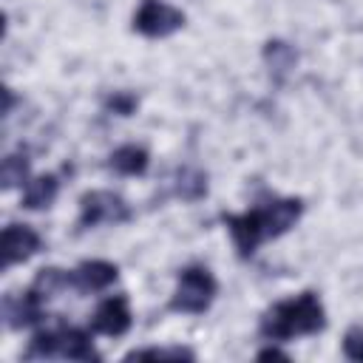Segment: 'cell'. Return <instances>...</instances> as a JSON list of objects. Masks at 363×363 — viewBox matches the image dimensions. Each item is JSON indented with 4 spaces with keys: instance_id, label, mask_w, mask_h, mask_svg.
Masks as SVG:
<instances>
[{
    "instance_id": "cell-1",
    "label": "cell",
    "mask_w": 363,
    "mask_h": 363,
    "mask_svg": "<svg viewBox=\"0 0 363 363\" xmlns=\"http://www.w3.org/2000/svg\"><path fill=\"white\" fill-rule=\"evenodd\" d=\"M301 213H303V201L295 199V196H289V199L261 201V204L250 207L241 216L224 213L221 218H224V224H227V230L233 235V244L238 250V258H250L258 250V244L289 233L295 227V221L301 218Z\"/></svg>"
},
{
    "instance_id": "cell-2",
    "label": "cell",
    "mask_w": 363,
    "mask_h": 363,
    "mask_svg": "<svg viewBox=\"0 0 363 363\" xmlns=\"http://www.w3.org/2000/svg\"><path fill=\"white\" fill-rule=\"evenodd\" d=\"M326 326V309L315 292H301L295 298L272 303L258 323L261 337L267 340H289L298 335H318Z\"/></svg>"
},
{
    "instance_id": "cell-3",
    "label": "cell",
    "mask_w": 363,
    "mask_h": 363,
    "mask_svg": "<svg viewBox=\"0 0 363 363\" xmlns=\"http://www.w3.org/2000/svg\"><path fill=\"white\" fill-rule=\"evenodd\" d=\"M94 335V332H91ZM91 335L79 326H68L57 320L54 326H43L28 340L23 357L45 360V357H68V360H99V352L91 343Z\"/></svg>"
},
{
    "instance_id": "cell-4",
    "label": "cell",
    "mask_w": 363,
    "mask_h": 363,
    "mask_svg": "<svg viewBox=\"0 0 363 363\" xmlns=\"http://www.w3.org/2000/svg\"><path fill=\"white\" fill-rule=\"evenodd\" d=\"M218 292V284L207 267H184L176 278V289L167 301L170 312H184V315H201L210 309L213 298Z\"/></svg>"
},
{
    "instance_id": "cell-5",
    "label": "cell",
    "mask_w": 363,
    "mask_h": 363,
    "mask_svg": "<svg viewBox=\"0 0 363 363\" xmlns=\"http://www.w3.org/2000/svg\"><path fill=\"white\" fill-rule=\"evenodd\" d=\"M130 221L128 201L113 190H88L79 196V230L99 227V224H125Z\"/></svg>"
},
{
    "instance_id": "cell-6",
    "label": "cell",
    "mask_w": 363,
    "mask_h": 363,
    "mask_svg": "<svg viewBox=\"0 0 363 363\" xmlns=\"http://www.w3.org/2000/svg\"><path fill=\"white\" fill-rule=\"evenodd\" d=\"M184 26V11L164 0H142L133 14V31L142 37H170Z\"/></svg>"
},
{
    "instance_id": "cell-7",
    "label": "cell",
    "mask_w": 363,
    "mask_h": 363,
    "mask_svg": "<svg viewBox=\"0 0 363 363\" xmlns=\"http://www.w3.org/2000/svg\"><path fill=\"white\" fill-rule=\"evenodd\" d=\"M130 323H133V315H130L128 295H111V298H105V301L96 306V312H94L91 323H88V329H91L94 335L122 337V335L130 329Z\"/></svg>"
},
{
    "instance_id": "cell-8",
    "label": "cell",
    "mask_w": 363,
    "mask_h": 363,
    "mask_svg": "<svg viewBox=\"0 0 363 363\" xmlns=\"http://www.w3.org/2000/svg\"><path fill=\"white\" fill-rule=\"evenodd\" d=\"M43 238L28 224H9L3 227V269H11L14 264L28 261L34 252H40Z\"/></svg>"
},
{
    "instance_id": "cell-9",
    "label": "cell",
    "mask_w": 363,
    "mask_h": 363,
    "mask_svg": "<svg viewBox=\"0 0 363 363\" xmlns=\"http://www.w3.org/2000/svg\"><path fill=\"white\" fill-rule=\"evenodd\" d=\"M43 301L37 295H31V289H26L23 295H14L9 292L3 298V320L9 329H23V326H34L40 323L45 315H43Z\"/></svg>"
},
{
    "instance_id": "cell-10",
    "label": "cell",
    "mask_w": 363,
    "mask_h": 363,
    "mask_svg": "<svg viewBox=\"0 0 363 363\" xmlns=\"http://www.w3.org/2000/svg\"><path fill=\"white\" fill-rule=\"evenodd\" d=\"M119 278V267L111 261H82L74 272H71V286L79 292H99L105 286H111Z\"/></svg>"
},
{
    "instance_id": "cell-11",
    "label": "cell",
    "mask_w": 363,
    "mask_h": 363,
    "mask_svg": "<svg viewBox=\"0 0 363 363\" xmlns=\"http://www.w3.org/2000/svg\"><path fill=\"white\" fill-rule=\"evenodd\" d=\"M261 57H264V62L269 68V77L275 82H284L298 65V51L286 40H267Z\"/></svg>"
},
{
    "instance_id": "cell-12",
    "label": "cell",
    "mask_w": 363,
    "mask_h": 363,
    "mask_svg": "<svg viewBox=\"0 0 363 363\" xmlns=\"http://www.w3.org/2000/svg\"><path fill=\"white\" fill-rule=\"evenodd\" d=\"M57 193H60V179H57L54 173H43V176L26 182L20 204H23L26 210H45V207L54 204Z\"/></svg>"
},
{
    "instance_id": "cell-13",
    "label": "cell",
    "mask_w": 363,
    "mask_h": 363,
    "mask_svg": "<svg viewBox=\"0 0 363 363\" xmlns=\"http://www.w3.org/2000/svg\"><path fill=\"white\" fill-rule=\"evenodd\" d=\"M173 193L184 201H199L207 196V173L199 170V167H179L176 176H173Z\"/></svg>"
},
{
    "instance_id": "cell-14",
    "label": "cell",
    "mask_w": 363,
    "mask_h": 363,
    "mask_svg": "<svg viewBox=\"0 0 363 363\" xmlns=\"http://www.w3.org/2000/svg\"><path fill=\"white\" fill-rule=\"evenodd\" d=\"M147 164H150V156L139 145H122L111 153V167L122 176H142L147 170Z\"/></svg>"
},
{
    "instance_id": "cell-15",
    "label": "cell",
    "mask_w": 363,
    "mask_h": 363,
    "mask_svg": "<svg viewBox=\"0 0 363 363\" xmlns=\"http://www.w3.org/2000/svg\"><path fill=\"white\" fill-rule=\"evenodd\" d=\"M65 286H71V272H65V269H60V267H43L37 275H34V281H31V295H37L43 303L48 301V298H54L60 289H65Z\"/></svg>"
},
{
    "instance_id": "cell-16",
    "label": "cell",
    "mask_w": 363,
    "mask_h": 363,
    "mask_svg": "<svg viewBox=\"0 0 363 363\" xmlns=\"http://www.w3.org/2000/svg\"><path fill=\"white\" fill-rule=\"evenodd\" d=\"M28 170H31V162L26 156V150L20 153H9L0 164V187L3 190H11V187H20L23 182H28Z\"/></svg>"
},
{
    "instance_id": "cell-17",
    "label": "cell",
    "mask_w": 363,
    "mask_h": 363,
    "mask_svg": "<svg viewBox=\"0 0 363 363\" xmlns=\"http://www.w3.org/2000/svg\"><path fill=\"white\" fill-rule=\"evenodd\" d=\"M196 360V352L193 349H184V346H170V349H133L125 354V360Z\"/></svg>"
},
{
    "instance_id": "cell-18",
    "label": "cell",
    "mask_w": 363,
    "mask_h": 363,
    "mask_svg": "<svg viewBox=\"0 0 363 363\" xmlns=\"http://www.w3.org/2000/svg\"><path fill=\"white\" fill-rule=\"evenodd\" d=\"M136 105H139V99L130 91H113L105 96V111H111L116 116H130L136 111Z\"/></svg>"
},
{
    "instance_id": "cell-19",
    "label": "cell",
    "mask_w": 363,
    "mask_h": 363,
    "mask_svg": "<svg viewBox=\"0 0 363 363\" xmlns=\"http://www.w3.org/2000/svg\"><path fill=\"white\" fill-rule=\"evenodd\" d=\"M343 354L354 363H363V326H349L343 335Z\"/></svg>"
},
{
    "instance_id": "cell-20",
    "label": "cell",
    "mask_w": 363,
    "mask_h": 363,
    "mask_svg": "<svg viewBox=\"0 0 363 363\" xmlns=\"http://www.w3.org/2000/svg\"><path fill=\"white\" fill-rule=\"evenodd\" d=\"M258 360H289V354L281 352L278 346H267V349L258 352Z\"/></svg>"
},
{
    "instance_id": "cell-21",
    "label": "cell",
    "mask_w": 363,
    "mask_h": 363,
    "mask_svg": "<svg viewBox=\"0 0 363 363\" xmlns=\"http://www.w3.org/2000/svg\"><path fill=\"white\" fill-rule=\"evenodd\" d=\"M3 96H6V105H3V113L9 116V113H11V108H14V91H11V88H6V91H3Z\"/></svg>"
}]
</instances>
